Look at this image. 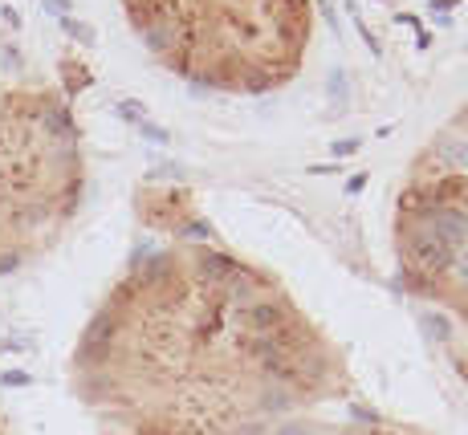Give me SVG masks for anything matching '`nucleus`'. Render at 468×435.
I'll return each instance as SVG.
<instances>
[{
    "label": "nucleus",
    "instance_id": "nucleus-1",
    "mask_svg": "<svg viewBox=\"0 0 468 435\" xmlns=\"http://www.w3.org/2000/svg\"><path fill=\"white\" fill-rule=\"evenodd\" d=\"M74 383L102 435H269L358 395L290 289L212 244L130 265L86 322Z\"/></svg>",
    "mask_w": 468,
    "mask_h": 435
},
{
    "label": "nucleus",
    "instance_id": "nucleus-2",
    "mask_svg": "<svg viewBox=\"0 0 468 435\" xmlns=\"http://www.w3.org/2000/svg\"><path fill=\"white\" fill-rule=\"evenodd\" d=\"M130 33L176 78L216 94H273L306 65L309 0H118Z\"/></svg>",
    "mask_w": 468,
    "mask_h": 435
},
{
    "label": "nucleus",
    "instance_id": "nucleus-7",
    "mask_svg": "<svg viewBox=\"0 0 468 435\" xmlns=\"http://www.w3.org/2000/svg\"><path fill=\"white\" fill-rule=\"evenodd\" d=\"M0 435H8V431H4V423H0Z\"/></svg>",
    "mask_w": 468,
    "mask_h": 435
},
{
    "label": "nucleus",
    "instance_id": "nucleus-5",
    "mask_svg": "<svg viewBox=\"0 0 468 435\" xmlns=\"http://www.w3.org/2000/svg\"><path fill=\"white\" fill-rule=\"evenodd\" d=\"M306 435H420L404 427V423H387L383 415H375L371 407H363L358 399H350L346 407H338L334 415H322Z\"/></svg>",
    "mask_w": 468,
    "mask_h": 435
},
{
    "label": "nucleus",
    "instance_id": "nucleus-3",
    "mask_svg": "<svg viewBox=\"0 0 468 435\" xmlns=\"http://www.w3.org/2000/svg\"><path fill=\"white\" fill-rule=\"evenodd\" d=\"M395 265L428 334L468 383V106L407 167L395 199Z\"/></svg>",
    "mask_w": 468,
    "mask_h": 435
},
{
    "label": "nucleus",
    "instance_id": "nucleus-4",
    "mask_svg": "<svg viewBox=\"0 0 468 435\" xmlns=\"http://www.w3.org/2000/svg\"><path fill=\"white\" fill-rule=\"evenodd\" d=\"M86 192V155L57 86L0 78V273L45 257Z\"/></svg>",
    "mask_w": 468,
    "mask_h": 435
},
{
    "label": "nucleus",
    "instance_id": "nucleus-6",
    "mask_svg": "<svg viewBox=\"0 0 468 435\" xmlns=\"http://www.w3.org/2000/svg\"><path fill=\"white\" fill-rule=\"evenodd\" d=\"M4 74H16V69H4V65H0V78H4Z\"/></svg>",
    "mask_w": 468,
    "mask_h": 435
}]
</instances>
